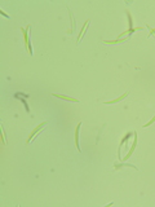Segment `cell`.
<instances>
[{
	"instance_id": "cell-1",
	"label": "cell",
	"mask_w": 155,
	"mask_h": 207,
	"mask_svg": "<svg viewBox=\"0 0 155 207\" xmlns=\"http://www.w3.org/2000/svg\"><path fill=\"white\" fill-rule=\"evenodd\" d=\"M45 126H47V122H43V123H40V124H39L38 127H35L34 129H32L31 135L28 136V138H27V144H30V142H31L32 140H34V137H35V136H36V135L39 133V132L41 131V129H43V128L45 127Z\"/></svg>"
},
{
	"instance_id": "cell-2",
	"label": "cell",
	"mask_w": 155,
	"mask_h": 207,
	"mask_svg": "<svg viewBox=\"0 0 155 207\" xmlns=\"http://www.w3.org/2000/svg\"><path fill=\"white\" fill-rule=\"evenodd\" d=\"M134 141H133V144H132V148H131V150L128 151V154L124 157V159H123V162H125L128 159V158H131L132 157V154H133V151H134V149H136V146H137V132H134Z\"/></svg>"
},
{
	"instance_id": "cell-3",
	"label": "cell",
	"mask_w": 155,
	"mask_h": 207,
	"mask_svg": "<svg viewBox=\"0 0 155 207\" xmlns=\"http://www.w3.org/2000/svg\"><path fill=\"white\" fill-rule=\"evenodd\" d=\"M82 124H83V123L79 122V123H78V126H76V128H75V145H76V148H78V150H79V151H82V150H80V145H79V131H80Z\"/></svg>"
},
{
	"instance_id": "cell-4",
	"label": "cell",
	"mask_w": 155,
	"mask_h": 207,
	"mask_svg": "<svg viewBox=\"0 0 155 207\" xmlns=\"http://www.w3.org/2000/svg\"><path fill=\"white\" fill-rule=\"evenodd\" d=\"M129 95V92H125V93H123L122 96H119L118 99H115V100H112V101H106V102H103V103H106V105H112V103H118V102H120V101H123V100L125 99Z\"/></svg>"
},
{
	"instance_id": "cell-5",
	"label": "cell",
	"mask_w": 155,
	"mask_h": 207,
	"mask_svg": "<svg viewBox=\"0 0 155 207\" xmlns=\"http://www.w3.org/2000/svg\"><path fill=\"white\" fill-rule=\"evenodd\" d=\"M31 29V26H27L26 29H21V31H22V34H23V40H25V45H26V48H27V45H28V30Z\"/></svg>"
},
{
	"instance_id": "cell-6",
	"label": "cell",
	"mask_w": 155,
	"mask_h": 207,
	"mask_svg": "<svg viewBox=\"0 0 155 207\" xmlns=\"http://www.w3.org/2000/svg\"><path fill=\"white\" fill-rule=\"evenodd\" d=\"M53 96L58 97V99H62V100H66V101H70V102H79V100L74 99V97H69V96H65V95H58V93H52Z\"/></svg>"
},
{
	"instance_id": "cell-7",
	"label": "cell",
	"mask_w": 155,
	"mask_h": 207,
	"mask_svg": "<svg viewBox=\"0 0 155 207\" xmlns=\"http://www.w3.org/2000/svg\"><path fill=\"white\" fill-rule=\"evenodd\" d=\"M88 25H89V19H87V21L84 22L83 29H82V31H80V34H79V38H78V43H80V40H82V36H84V34H85V29L88 27Z\"/></svg>"
},
{
	"instance_id": "cell-8",
	"label": "cell",
	"mask_w": 155,
	"mask_h": 207,
	"mask_svg": "<svg viewBox=\"0 0 155 207\" xmlns=\"http://www.w3.org/2000/svg\"><path fill=\"white\" fill-rule=\"evenodd\" d=\"M122 167H132V168H134V170H137V167L133 166V164H128V163H120V164H114V168L115 170H119V168H122Z\"/></svg>"
},
{
	"instance_id": "cell-9",
	"label": "cell",
	"mask_w": 155,
	"mask_h": 207,
	"mask_svg": "<svg viewBox=\"0 0 155 207\" xmlns=\"http://www.w3.org/2000/svg\"><path fill=\"white\" fill-rule=\"evenodd\" d=\"M124 41H127V39H118V40H103V43L105 44H118V43H124Z\"/></svg>"
},
{
	"instance_id": "cell-10",
	"label": "cell",
	"mask_w": 155,
	"mask_h": 207,
	"mask_svg": "<svg viewBox=\"0 0 155 207\" xmlns=\"http://www.w3.org/2000/svg\"><path fill=\"white\" fill-rule=\"evenodd\" d=\"M154 122H155V115H154V118H153V119H151V121H150V122H147V123H146V124H144V128H146V127H150V126H151V124H153V123H154Z\"/></svg>"
},
{
	"instance_id": "cell-11",
	"label": "cell",
	"mask_w": 155,
	"mask_h": 207,
	"mask_svg": "<svg viewBox=\"0 0 155 207\" xmlns=\"http://www.w3.org/2000/svg\"><path fill=\"white\" fill-rule=\"evenodd\" d=\"M0 13H1V14H3V16H4V17H6V18H9V16H8V14H6V13H5L4 11H0Z\"/></svg>"
},
{
	"instance_id": "cell-12",
	"label": "cell",
	"mask_w": 155,
	"mask_h": 207,
	"mask_svg": "<svg viewBox=\"0 0 155 207\" xmlns=\"http://www.w3.org/2000/svg\"><path fill=\"white\" fill-rule=\"evenodd\" d=\"M153 31H154V32H155V29H153Z\"/></svg>"
}]
</instances>
